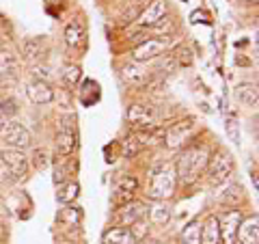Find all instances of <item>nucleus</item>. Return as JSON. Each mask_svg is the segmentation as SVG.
<instances>
[{
    "label": "nucleus",
    "instance_id": "nucleus-39",
    "mask_svg": "<svg viewBox=\"0 0 259 244\" xmlns=\"http://www.w3.org/2000/svg\"><path fill=\"white\" fill-rule=\"evenodd\" d=\"M141 3H145V0H141Z\"/></svg>",
    "mask_w": 259,
    "mask_h": 244
},
{
    "label": "nucleus",
    "instance_id": "nucleus-35",
    "mask_svg": "<svg viewBox=\"0 0 259 244\" xmlns=\"http://www.w3.org/2000/svg\"><path fill=\"white\" fill-rule=\"evenodd\" d=\"M244 3H257V0H244Z\"/></svg>",
    "mask_w": 259,
    "mask_h": 244
},
{
    "label": "nucleus",
    "instance_id": "nucleus-24",
    "mask_svg": "<svg viewBox=\"0 0 259 244\" xmlns=\"http://www.w3.org/2000/svg\"><path fill=\"white\" fill-rule=\"evenodd\" d=\"M136 186H139V182H136V177L132 175H123L117 180V186H115V192H125V194H134Z\"/></svg>",
    "mask_w": 259,
    "mask_h": 244
},
{
    "label": "nucleus",
    "instance_id": "nucleus-3",
    "mask_svg": "<svg viewBox=\"0 0 259 244\" xmlns=\"http://www.w3.org/2000/svg\"><path fill=\"white\" fill-rule=\"evenodd\" d=\"M233 173V158L227 151H218L207 160V175L214 186H221Z\"/></svg>",
    "mask_w": 259,
    "mask_h": 244
},
{
    "label": "nucleus",
    "instance_id": "nucleus-30",
    "mask_svg": "<svg viewBox=\"0 0 259 244\" xmlns=\"http://www.w3.org/2000/svg\"><path fill=\"white\" fill-rule=\"evenodd\" d=\"M227 134L233 143H240V128H238V121L236 119H229L227 121Z\"/></svg>",
    "mask_w": 259,
    "mask_h": 244
},
{
    "label": "nucleus",
    "instance_id": "nucleus-38",
    "mask_svg": "<svg viewBox=\"0 0 259 244\" xmlns=\"http://www.w3.org/2000/svg\"><path fill=\"white\" fill-rule=\"evenodd\" d=\"M0 229H3V223H0Z\"/></svg>",
    "mask_w": 259,
    "mask_h": 244
},
{
    "label": "nucleus",
    "instance_id": "nucleus-7",
    "mask_svg": "<svg viewBox=\"0 0 259 244\" xmlns=\"http://www.w3.org/2000/svg\"><path fill=\"white\" fill-rule=\"evenodd\" d=\"M240 223H242L240 210H233V212H227V214H223V216H218V227H221V240H223L225 244H236Z\"/></svg>",
    "mask_w": 259,
    "mask_h": 244
},
{
    "label": "nucleus",
    "instance_id": "nucleus-11",
    "mask_svg": "<svg viewBox=\"0 0 259 244\" xmlns=\"http://www.w3.org/2000/svg\"><path fill=\"white\" fill-rule=\"evenodd\" d=\"M26 93H28V100L32 104H50L54 100V91L46 80H35V83H30Z\"/></svg>",
    "mask_w": 259,
    "mask_h": 244
},
{
    "label": "nucleus",
    "instance_id": "nucleus-16",
    "mask_svg": "<svg viewBox=\"0 0 259 244\" xmlns=\"http://www.w3.org/2000/svg\"><path fill=\"white\" fill-rule=\"evenodd\" d=\"M221 242V227L218 216H209L205 225H201V244H218Z\"/></svg>",
    "mask_w": 259,
    "mask_h": 244
},
{
    "label": "nucleus",
    "instance_id": "nucleus-34",
    "mask_svg": "<svg viewBox=\"0 0 259 244\" xmlns=\"http://www.w3.org/2000/svg\"><path fill=\"white\" fill-rule=\"evenodd\" d=\"M63 173H65V171L56 169V173H54V175H56V177H54V182H56V184H59V182H63V180H65V175H63Z\"/></svg>",
    "mask_w": 259,
    "mask_h": 244
},
{
    "label": "nucleus",
    "instance_id": "nucleus-32",
    "mask_svg": "<svg viewBox=\"0 0 259 244\" xmlns=\"http://www.w3.org/2000/svg\"><path fill=\"white\" fill-rule=\"evenodd\" d=\"M48 165V160H46V153L44 151H35V167L37 169H41Z\"/></svg>",
    "mask_w": 259,
    "mask_h": 244
},
{
    "label": "nucleus",
    "instance_id": "nucleus-15",
    "mask_svg": "<svg viewBox=\"0 0 259 244\" xmlns=\"http://www.w3.org/2000/svg\"><path fill=\"white\" fill-rule=\"evenodd\" d=\"M143 214H145V206L139 201H130L125 206H121L119 210V216L123 225H136L143 218Z\"/></svg>",
    "mask_w": 259,
    "mask_h": 244
},
{
    "label": "nucleus",
    "instance_id": "nucleus-21",
    "mask_svg": "<svg viewBox=\"0 0 259 244\" xmlns=\"http://www.w3.org/2000/svg\"><path fill=\"white\" fill-rule=\"evenodd\" d=\"M121 78H123L127 85L139 87V85H143L149 76H147V71H145L143 67H139V65H125L123 71H121Z\"/></svg>",
    "mask_w": 259,
    "mask_h": 244
},
{
    "label": "nucleus",
    "instance_id": "nucleus-2",
    "mask_svg": "<svg viewBox=\"0 0 259 244\" xmlns=\"http://www.w3.org/2000/svg\"><path fill=\"white\" fill-rule=\"evenodd\" d=\"M175 182H177V177H175L173 165H160V167L151 173L149 188H147L149 199L162 201V199L171 197L173 190H175Z\"/></svg>",
    "mask_w": 259,
    "mask_h": 244
},
{
    "label": "nucleus",
    "instance_id": "nucleus-26",
    "mask_svg": "<svg viewBox=\"0 0 259 244\" xmlns=\"http://www.w3.org/2000/svg\"><path fill=\"white\" fill-rule=\"evenodd\" d=\"M78 192H80V186L76 184V182H71V184H67L65 188L59 192V201L61 203H71L76 197H78Z\"/></svg>",
    "mask_w": 259,
    "mask_h": 244
},
{
    "label": "nucleus",
    "instance_id": "nucleus-9",
    "mask_svg": "<svg viewBox=\"0 0 259 244\" xmlns=\"http://www.w3.org/2000/svg\"><path fill=\"white\" fill-rule=\"evenodd\" d=\"M0 158H3L5 167L9 169L15 177H24V175H26V171H28V158L24 156L20 149H5L3 153H0Z\"/></svg>",
    "mask_w": 259,
    "mask_h": 244
},
{
    "label": "nucleus",
    "instance_id": "nucleus-22",
    "mask_svg": "<svg viewBox=\"0 0 259 244\" xmlns=\"http://www.w3.org/2000/svg\"><path fill=\"white\" fill-rule=\"evenodd\" d=\"M0 76H7V78L18 76V61H15V56L9 50L0 52Z\"/></svg>",
    "mask_w": 259,
    "mask_h": 244
},
{
    "label": "nucleus",
    "instance_id": "nucleus-6",
    "mask_svg": "<svg viewBox=\"0 0 259 244\" xmlns=\"http://www.w3.org/2000/svg\"><path fill=\"white\" fill-rule=\"evenodd\" d=\"M168 50V39L164 37H147L143 44H139L134 48V61L136 63H145V61H151L156 59V56H160L162 52Z\"/></svg>",
    "mask_w": 259,
    "mask_h": 244
},
{
    "label": "nucleus",
    "instance_id": "nucleus-37",
    "mask_svg": "<svg viewBox=\"0 0 259 244\" xmlns=\"http://www.w3.org/2000/svg\"><path fill=\"white\" fill-rule=\"evenodd\" d=\"M48 3H54V0H48Z\"/></svg>",
    "mask_w": 259,
    "mask_h": 244
},
{
    "label": "nucleus",
    "instance_id": "nucleus-36",
    "mask_svg": "<svg viewBox=\"0 0 259 244\" xmlns=\"http://www.w3.org/2000/svg\"><path fill=\"white\" fill-rule=\"evenodd\" d=\"M0 24H3V15H0Z\"/></svg>",
    "mask_w": 259,
    "mask_h": 244
},
{
    "label": "nucleus",
    "instance_id": "nucleus-33",
    "mask_svg": "<svg viewBox=\"0 0 259 244\" xmlns=\"http://www.w3.org/2000/svg\"><path fill=\"white\" fill-rule=\"evenodd\" d=\"M35 74L39 76V80H44V78H50V69L48 67H35Z\"/></svg>",
    "mask_w": 259,
    "mask_h": 244
},
{
    "label": "nucleus",
    "instance_id": "nucleus-23",
    "mask_svg": "<svg viewBox=\"0 0 259 244\" xmlns=\"http://www.w3.org/2000/svg\"><path fill=\"white\" fill-rule=\"evenodd\" d=\"M180 244H201V223L190 221L180 235Z\"/></svg>",
    "mask_w": 259,
    "mask_h": 244
},
{
    "label": "nucleus",
    "instance_id": "nucleus-5",
    "mask_svg": "<svg viewBox=\"0 0 259 244\" xmlns=\"http://www.w3.org/2000/svg\"><path fill=\"white\" fill-rule=\"evenodd\" d=\"M127 119L136 128V132H145V130L156 128L158 115H156V108L149 106V104H134L127 110Z\"/></svg>",
    "mask_w": 259,
    "mask_h": 244
},
{
    "label": "nucleus",
    "instance_id": "nucleus-27",
    "mask_svg": "<svg viewBox=\"0 0 259 244\" xmlns=\"http://www.w3.org/2000/svg\"><path fill=\"white\" fill-rule=\"evenodd\" d=\"M168 216H171V212H168L166 206H156L151 210V221L156 225H164L168 221Z\"/></svg>",
    "mask_w": 259,
    "mask_h": 244
},
{
    "label": "nucleus",
    "instance_id": "nucleus-31",
    "mask_svg": "<svg viewBox=\"0 0 259 244\" xmlns=\"http://www.w3.org/2000/svg\"><path fill=\"white\" fill-rule=\"evenodd\" d=\"M0 108H3V112H9V115H13V112L18 110L15 108V100H5L3 104H0Z\"/></svg>",
    "mask_w": 259,
    "mask_h": 244
},
{
    "label": "nucleus",
    "instance_id": "nucleus-8",
    "mask_svg": "<svg viewBox=\"0 0 259 244\" xmlns=\"http://www.w3.org/2000/svg\"><path fill=\"white\" fill-rule=\"evenodd\" d=\"M194 130V119H184V121H177L171 128L166 130V147L177 149L180 145L192 134Z\"/></svg>",
    "mask_w": 259,
    "mask_h": 244
},
{
    "label": "nucleus",
    "instance_id": "nucleus-28",
    "mask_svg": "<svg viewBox=\"0 0 259 244\" xmlns=\"http://www.w3.org/2000/svg\"><path fill=\"white\" fill-rule=\"evenodd\" d=\"M173 59L177 65H190L192 63V52L188 50V48H180V50H175Z\"/></svg>",
    "mask_w": 259,
    "mask_h": 244
},
{
    "label": "nucleus",
    "instance_id": "nucleus-14",
    "mask_svg": "<svg viewBox=\"0 0 259 244\" xmlns=\"http://www.w3.org/2000/svg\"><path fill=\"white\" fill-rule=\"evenodd\" d=\"M102 244H136V235L125 227H112L104 233Z\"/></svg>",
    "mask_w": 259,
    "mask_h": 244
},
{
    "label": "nucleus",
    "instance_id": "nucleus-29",
    "mask_svg": "<svg viewBox=\"0 0 259 244\" xmlns=\"http://www.w3.org/2000/svg\"><path fill=\"white\" fill-rule=\"evenodd\" d=\"M242 199V188L240 186H231L227 194H221V201L223 203H233V201H240Z\"/></svg>",
    "mask_w": 259,
    "mask_h": 244
},
{
    "label": "nucleus",
    "instance_id": "nucleus-4",
    "mask_svg": "<svg viewBox=\"0 0 259 244\" xmlns=\"http://www.w3.org/2000/svg\"><path fill=\"white\" fill-rule=\"evenodd\" d=\"M0 138L9 145L11 149H22L30 145V132L18 121H5L0 126Z\"/></svg>",
    "mask_w": 259,
    "mask_h": 244
},
{
    "label": "nucleus",
    "instance_id": "nucleus-13",
    "mask_svg": "<svg viewBox=\"0 0 259 244\" xmlns=\"http://www.w3.org/2000/svg\"><path fill=\"white\" fill-rule=\"evenodd\" d=\"M166 13V0H151L141 15H139V22L143 26H153L156 22H160Z\"/></svg>",
    "mask_w": 259,
    "mask_h": 244
},
{
    "label": "nucleus",
    "instance_id": "nucleus-1",
    "mask_svg": "<svg viewBox=\"0 0 259 244\" xmlns=\"http://www.w3.org/2000/svg\"><path fill=\"white\" fill-rule=\"evenodd\" d=\"M209 153L205 147H192L188 151H184L175 162V175L182 184H194L201 177V173L207 169Z\"/></svg>",
    "mask_w": 259,
    "mask_h": 244
},
{
    "label": "nucleus",
    "instance_id": "nucleus-18",
    "mask_svg": "<svg viewBox=\"0 0 259 244\" xmlns=\"http://www.w3.org/2000/svg\"><path fill=\"white\" fill-rule=\"evenodd\" d=\"M74 149H76V132L74 130H61L56 134V151L61 156H69Z\"/></svg>",
    "mask_w": 259,
    "mask_h": 244
},
{
    "label": "nucleus",
    "instance_id": "nucleus-25",
    "mask_svg": "<svg viewBox=\"0 0 259 244\" xmlns=\"http://www.w3.org/2000/svg\"><path fill=\"white\" fill-rule=\"evenodd\" d=\"M63 78H65V83H67L69 87H76L78 80L82 78V67H80V65H67L65 71H63Z\"/></svg>",
    "mask_w": 259,
    "mask_h": 244
},
{
    "label": "nucleus",
    "instance_id": "nucleus-17",
    "mask_svg": "<svg viewBox=\"0 0 259 244\" xmlns=\"http://www.w3.org/2000/svg\"><path fill=\"white\" fill-rule=\"evenodd\" d=\"M65 42L69 48H78L84 44V26L80 20H74L65 26Z\"/></svg>",
    "mask_w": 259,
    "mask_h": 244
},
{
    "label": "nucleus",
    "instance_id": "nucleus-19",
    "mask_svg": "<svg viewBox=\"0 0 259 244\" xmlns=\"http://www.w3.org/2000/svg\"><path fill=\"white\" fill-rule=\"evenodd\" d=\"M22 50H24V56H26V61L35 63V61H39V59L44 56L46 46H44V42H41L39 37H28L26 42H24Z\"/></svg>",
    "mask_w": 259,
    "mask_h": 244
},
{
    "label": "nucleus",
    "instance_id": "nucleus-10",
    "mask_svg": "<svg viewBox=\"0 0 259 244\" xmlns=\"http://www.w3.org/2000/svg\"><path fill=\"white\" fill-rule=\"evenodd\" d=\"M153 136V130H145V132H134L125 138L123 143V156L125 158H134L139 151L145 149V145L149 143V138Z\"/></svg>",
    "mask_w": 259,
    "mask_h": 244
},
{
    "label": "nucleus",
    "instance_id": "nucleus-20",
    "mask_svg": "<svg viewBox=\"0 0 259 244\" xmlns=\"http://www.w3.org/2000/svg\"><path fill=\"white\" fill-rule=\"evenodd\" d=\"M236 97L240 104L244 106H257V87L250 85V83H244V85H238L236 87Z\"/></svg>",
    "mask_w": 259,
    "mask_h": 244
},
{
    "label": "nucleus",
    "instance_id": "nucleus-12",
    "mask_svg": "<svg viewBox=\"0 0 259 244\" xmlns=\"http://www.w3.org/2000/svg\"><path fill=\"white\" fill-rule=\"evenodd\" d=\"M240 244H259V218L253 214L248 221H242L238 227V238Z\"/></svg>",
    "mask_w": 259,
    "mask_h": 244
}]
</instances>
